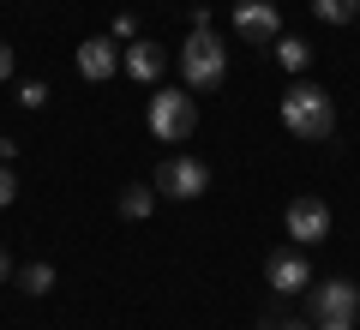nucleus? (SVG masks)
I'll return each instance as SVG.
<instances>
[{
  "instance_id": "f8f14e48",
  "label": "nucleus",
  "mask_w": 360,
  "mask_h": 330,
  "mask_svg": "<svg viewBox=\"0 0 360 330\" xmlns=\"http://www.w3.org/2000/svg\"><path fill=\"white\" fill-rule=\"evenodd\" d=\"M115 210L127 216V222H144V216L156 210V186H127V192L115 198Z\"/></svg>"
},
{
  "instance_id": "a211bd4d",
  "label": "nucleus",
  "mask_w": 360,
  "mask_h": 330,
  "mask_svg": "<svg viewBox=\"0 0 360 330\" xmlns=\"http://www.w3.org/2000/svg\"><path fill=\"white\" fill-rule=\"evenodd\" d=\"M13 78V42H0V84Z\"/></svg>"
},
{
  "instance_id": "423d86ee",
  "label": "nucleus",
  "mask_w": 360,
  "mask_h": 330,
  "mask_svg": "<svg viewBox=\"0 0 360 330\" xmlns=\"http://www.w3.org/2000/svg\"><path fill=\"white\" fill-rule=\"evenodd\" d=\"M307 312H312V324H324V318H360V288L348 277L312 282L307 288Z\"/></svg>"
},
{
  "instance_id": "2eb2a0df",
  "label": "nucleus",
  "mask_w": 360,
  "mask_h": 330,
  "mask_svg": "<svg viewBox=\"0 0 360 330\" xmlns=\"http://www.w3.org/2000/svg\"><path fill=\"white\" fill-rule=\"evenodd\" d=\"M42 102H49V84H42V78L18 84V108H42Z\"/></svg>"
},
{
  "instance_id": "6ab92c4d",
  "label": "nucleus",
  "mask_w": 360,
  "mask_h": 330,
  "mask_svg": "<svg viewBox=\"0 0 360 330\" xmlns=\"http://www.w3.org/2000/svg\"><path fill=\"white\" fill-rule=\"evenodd\" d=\"M18 156V139H0V163H13Z\"/></svg>"
},
{
  "instance_id": "9d476101",
  "label": "nucleus",
  "mask_w": 360,
  "mask_h": 330,
  "mask_svg": "<svg viewBox=\"0 0 360 330\" xmlns=\"http://www.w3.org/2000/svg\"><path fill=\"white\" fill-rule=\"evenodd\" d=\"M120 72L139 78V84H156L168 72V49L162 42H132V49H120Z\"/></svg>"
},
{
  "instance_id": "6e6552de",
  "label": "nucleus",
  "mask_w": 360,
  "mask_h": 330,
  "mask_svg": "<svg viewBox=\"0 0 360 330\" xmlns=\"http://www.w3.org/2000/svg\"><path fill=\"white\" fill-rule=\"evenodd\" d=\"M324 234H330V204H324V198L307 192V198L288 204V241H295V246H319Z\"/></svg>"
},
{
  "instance_id": "4468645a",
  "label": "nucleus",
  "mask_w": 360,
  "mask_h": 330,
  "mask_svg": "<svg viewBox=\"0 0 360 330\" xmlns=\"http://www.w3.org/2000/svg\"><path fill=\"white\" fill-rule=\"evenodd\" d=\"M312 18H324V25H354L360 0H312Z\"/></svg>"
},
{
  "instance_id": "aec40b11",
  "label": "nucleus",
  "mask_w": 360,
  "mask_h": 330,
  "mask_svg": "<svg viewBox=\"0 0 360 330\" xmlns=\"http://www.w3.org/2000/svg\"><path fill=\"white\" fill-rule=\"evenodd\" d=\"M319 330H354V318H324Z\"/></svg>"
},
{
  "instance_id": "39448f33",
  "label": "nucleus",
  "mask_w": 360,
  "mask_h": 330,
  "mask_svg": "<svg viewBox=\"0 0 360 330\" xmlns=\"http://www.w3.org/2000/svg\"><path fill=\"white\" fill-rule=\"evenodd\" d=\"M156 192H162V198H205L210 168L198 163V156H168V163L156 168Z\"/></svg>"
},
{
  "instance_id": "f03ea898",
  "label": "nucleus",
  "mask_w": 360,
  "mask_h": 330,
  "mask_svg": "<svg viewBox=\"0 0 360 330\" xmlns=\"http://www.w3.org/2000/svg\"><path fill=\"white\" fill-rule=\"evenodd\" d=\"M222 78H229V42L210 25H198L193 37L180 42V84L205 96V90H222Z\"/></svg>"
},
{
  "instance_id": "9b49d317",
  "label": "nucleus",
  "mask_w": 360,
  "mask_h": 330,
  "mask_svg": "<svg viewBox=\"0 0 360 330\" xmlns=\"http://www.w3.org/2000/svg\"><path fill=\"white\" fill-rule=\"evenodd\" d=\"M276 66L300 78V72L312 66V42H300V37H276Z\"/></svg>"
},
{
  "instance_id": "f3484780",
  "label": "nucleus",
  "mask_w": 360,
  "mask_h": 330,
  "mask_svg": "<svg viewBox=\"0 0 360 330\" xmlns=\"http://www.w3.org/2000/svg\"><path fill=\"white\" fill-rule=\"evenodd\" d=\"M264 330H319V324H312V318H270Z\"/></svg>"
},
{
  "instance_id": "20e7f679",
  "label": "nucleus",
  "mask_w": 360,
  "mask_h": 330,
  "mask_svg": "<svg viewBox=\"0 0 360 330\" xmlns=\"http://www.w3.org/2000/svg\"><path fill=\"white\" fill-rule=\"evenodd\" d=\"M229 25H234V37L252 42V49H270V42L283 37V13H276V0H240Z\"/></svg>"
},
{
  "instance_id": "dca6fc26",
  "label": "nucleus",
  "mask_w": 360,
  "mask_h": 330,
  "mask_svg": "<svg viewBox=\"0 0 360 330\" xmlns=\"http://www.w3.org/2000/svg\"><path fill=\"white\" fill-rule=\"evenodd\" d=\"M18 198V174H13V163H0V210Z\"/></svg>"
},
{
  "instance_id": "0eeeda50",
  "label": "nucleus",
  "mask_w": 360,
  "mask_h": 330,
  "mask_svg": "<svg viewBox=\"0 0 360 330\" xmlns=\"http://www.w3.org/2000/svg\"><path fill=\"white\" fill-rule=\"evenodd\" d=\"M264 282L276 294H307L312 288V258L307 246H283V253H270L264 258Z\"/></svg>"
},
{
  "instance_id": "f257e3e1",
  "label": "nucleus",
  "mask_w": 360,
  "mask_h": 330,
  "mask_svg": "<svg viewBox=\"0 0 360 330\" xmlns=\"http://www.w3.org/2000/svg\"><path fill=\"white\" fill-rule=\"evenodd\" d=\"M283 127L295 132V139L307 144H324L336 132V102L324 96V84H312V78H295V84L283 90Z\"/></svg>"
},
{
  "instance_id": "ddd939ff",
  "label": "nucleus",
  "mask_w": 360,
  "mask_h": 330,
  "mask_svg": "<svg viewBox=\"0 0 360 330\" xmlns=\"http://www.w3.org/2000/svg\"><path fill=\"white\" fill-rule=\"evenodd\" d=\"M13 277H18V288H25V294H49L54 288V265H42V258H30V265L13 270Z\"/></svg>"
},
{
  "instance_id": "412c9836",
  "label": "nucleus",
  "mask_w": 360,
  "mask_h": 330,
  "mask_svg": "<svg viewBox=\"0 0 360 330\" xmlns=\"http://www.w3.org/2000/svg\"><path fill=\"white\" fill-rule=\"evenodd\" d=\"M6 277H13V258H6V246H0V282H6Z\"/></svg>"
},
{
  "instance_id": "7ed1b4c3",
  "label": "nucleus",
  "mask_w": 360,
  "mask_h": 330,
  "mask_svg": "<svg viewBox=\"0 0 360 330\" xmlns=\"http://www.w3.org/2000/svg\"><path fill=\"white\" fill-rule=\"evenodd\" d=\"M144 127H150L162 144H186L193 127H198V102L186 96V90H156L150 108H144Z\"/></svg>"
},
{
  "instance_id": "1a4fd4ad",
  "label": "nucleus",
  "mask_w": 360,
  "mask_h": 330,
  "mask_svg": "<svg viewBox=\"0 0 360 330\" xmlns=\"http://www.w3.org/2000/svg\"><path fill=\"white\" fill-rule=\"evenodd\" d=\"M115 72H120V42L115 37H84V49H78V78H84V84H108Z\"/></svg>"
}]
</instances>
